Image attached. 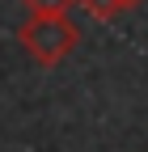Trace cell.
Instances as JSON below:
<instances>
[{
  "label": "cell",
  "mask_w": 148,
  "mask_h": 152,
  "mask_svg": "<svg viewBox=\"0 0 148 152\" xmlns=\"http://www.w3.org/2000/svg\"><path fill=\"white\" fill-rule=\"evenodd\" d=\"M76 4H85V9H89V17H97V21H114L119 13H127L123 0H76Z\"/></svg>",
  "instance_id": "7a4b0ae2"
},
{
  "label": "cell",
  "mask_w": 148,
  "mask_h": 152,
  "mask_svg": "<svg viewBox=\"0 0 148 152\" xmlns=\"http://www.w3.org/2000/svg\"><path fill=\"white\" fill-rule=\"evenodd\" d=\"M30 13H68L76 0H21Z\"/></svg>",
  "instance_id": "3957f363"
},
{
  "label": "cell",
  "mask_w": 148,
  "mask_h": 152,
  "mask_svg": "<svg viewBox=\"0 0 148 152\" xmlns=\"http://www.w3.org/2000/svg\"><path fill=\"white\" fill-rule=\"evenodd\" d=\"M123 4H127V9H136V4H140V0H123Z\"/></svg>",
  "instance_id": "277c9868"
},
{
  "label": "cell",
  "mask_w": 148,
  "mask_h": 152,
  "mask_svg": "<svg viewBox=\"0 0 148 152\" xmlns=\"http://www.w3.org/2000/svg\"><path fill=\"white\" fill-rule=\"evenodd\" d=\"M17 42L26 47V55H34V64L55 68L64 64L81 42V30L68 13H30V21H21Z\"/></svg>",
  "instance_id": "6da1fadb"
}]
</instances>
